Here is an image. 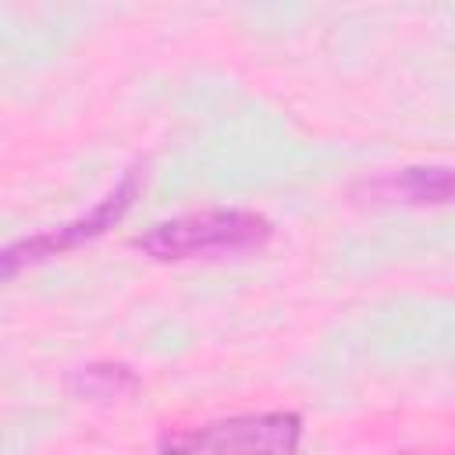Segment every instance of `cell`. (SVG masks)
<instances>
[{
	"label": "cell",
	"instance_id": "cell-4",
	"mask_svg": "<svg viewBox=\"0 0 455 455\" xmlns=\"http://www.w3.org/2000/svg\"><path fill=\"white\" fill-rule=\"evenodd\" d=\"M363 192L373 203H387V206H448L455 203V167L419 164V167L387 171L363 181Z\"/></svg>",
	"mask_w": 455,
	"mask_h": 455
},
{
	"label": "cell",
	"instance_id": "cell-6",
	"mask_svg": "<svg viewBox=\"0 0 455 455\" xmlns=\"http://www.w3.org/2000/svg\"><path fill=\"white\" fill-rule=\"evenodd\" d=\"M398 455H427V451H398Z\"/></svg>",
	"mask_w": 455,
	"mask_h": 455
},
{
	"label": "cell",
	"instance_id": "cell-3",
	"mask_svg": "<svg viewBox=\"0 0 455 455\" xmlns=\"http://www.w3.org/2000/svg\"><path fill=\"white\" fill-rule=\"evenodd\" d=\"M135 196H139V171L132 167V171H124L121 181H117L103 199H96L85 213H78V217H71V220H64V224H53V228H46V231H36V235H25V238L11 242V245L4 249V256H0L4 277H14L21 267L43 263V259H50V256H60V252H68V249H78V245H85V242L107 235V231L132 210Z\"/></svg>",
	"mask_w": 455,
	"mask_h": 455
},
{
	"label": "cell",
	"instance_id": "cell-1",
	"mask_svg": "<svg viewBox=\"0 0 455 455\" xmlns=\"http://www.w3.org/2000/svg\"><path fill=\"white\" fill-rule=\"evenodd\" d=\"M274 235V224L242 206H210L178 213L167 220L149 224L135 249L156 263H181V259H213V256H238L263 249Z\"/></svg>",
	"mask_w": 455,
	"mask_h": 455
},
{
	"label": "cell",
	"instance_id": "cell-5",
	"mask_svg": "<svg viewBox=\"0 0 455 455\" xmlns=\"http://www.w3.org/2000/svg\"><path fill=\"white\" fill-rule=\"evenodd\" d=\"M75 384L85 391V395H96V398H114L128 387H135V373L128 366H85Z\"/></svg>",
	"mask_w": 455,
	"mask_h": 455
},
{
	"label": "cell",
	"instance_id": "cell-2",
	"mask_svg": "<svg viewBox=\"0 0 455 455\" xmlns=\"http://www.w3.org/2000/svg\"><path fill=\"white\" fill-rule=\"evenodd\" d=\"M302 419L295 412H249L174 430L153 455H295Z\"/></svg>",
	"mask_w": 455,
	"mask_h": 455
}]
</instances>
